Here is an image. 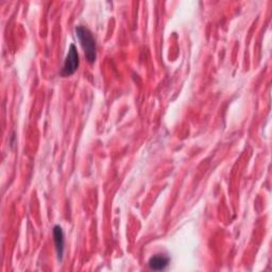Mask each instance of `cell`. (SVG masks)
Listing matches in <instances>:
<instances>
[{"label":"cell","instance_id":"cell-3","mask_svg":"<svg viewBox=\"0 0 272 272\" xmlns=\"http://www.w3.org/2000/svg\"><path fill=\"white\" fill-rule=\"evenodd\" d=\"M54 237H55V244L57 253L60 259L63 257V253H64V233L60 225H56L54 228Z\"/></svg>","mask_w":272,"mask_h":272},{"label":"cell","instance_id":"cell-2","mask_svg":"<svg viewBox=\"0 0 272 272\" xmlns=\"http://www.w3.org/2000/svg\"><path fill=\"white\" fill-rule=\"evenodd\" d=\"M78 67H79V54L77 51V47L74 44H71L68 50V55L66 56L64 65H63L61 74L63 77L71 76L75 74Z\"/></svg>","mask_w":272,"mask_h":272},{"label":"cell","instance_id":"cell-1","mask_svg":"<svg viewBox=\"0 0 272 272\" xmlns=\"http://www.w3.org/2000/svg\"><path fill=\"white\" fill-rule=\"evenodd\" d=\"M76 34L80 40V44L84 50L85 57L89 63H94L96 60V40L94 38L90 31L83 27V26H78L76 28Z\"/></svg>","mask_w":272,"mask_h":272},{"label":"cell","instance_id":"cell-4","mask_svg":"<svg viewBox=\"0 0 272 272\" xmlns=\"http://www.w3.org/2000/svg\"><path fill=\"white\" fill-rule=\"evenodd\" d=\"M169 264L168 256L163 254H156L149 259V267L152 270H164Z\"/></svg>","mask_w":272,"mask_h":272}]
</instances>
